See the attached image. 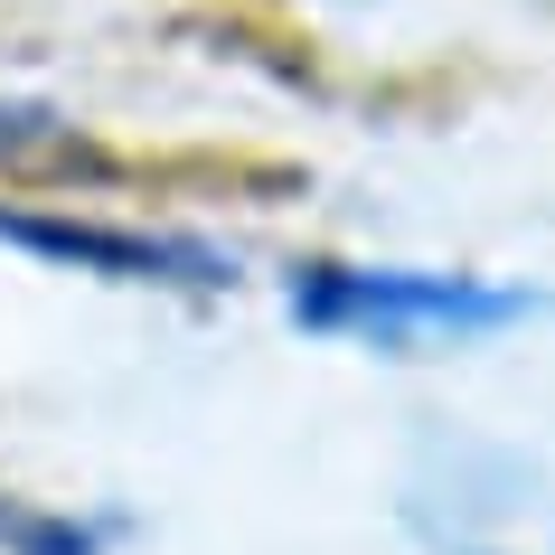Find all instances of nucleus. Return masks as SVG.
Wrapping results in <instances>:
<instances>
[{"instance_id": "1", "label": "nucleus", "mask_w": 555, "mask_h": 555, "mask_svg": "<svg viewBox=\"0 0 555 555\" xmlns=\"http://www.w3.org/2000/svg\"><path fill=\"white\" fill-rule=\"evenodd\" d=\"M546 311V293L499 283V273H434V263H301L293 321L311 339H358V349H480L499 330Z\"/></svg>"}, {"instance_id": "2", "label": "nucleus", "mask_w": 555, "mask_h": 555, "mask_svg": "<svg viewBox=\"0 0 555 555\" xmlns=\"http://www.w3.org/2000/svg\"><path fill=\"white\" fill-rule=\"evenodd\" d=\"M0 245L48 263H76V273H104V283H235V255L198 245V235H151V227H94V217H48V207H0Z\"/></svg>"}, {"instance_id": "3", "label": "nucleus", "mask_w": 555, "mask_h": 555, "mask_svg": "<svg viewBox=\"0 0 555 555\" xmlns=\"http://www.w3.org/2000/svg\"><path fill=\"white\" fill-rule=\"evenodd\" d=\"M29 151H57V132H38L29 114H0V160H29Z\"/></svg>"}]
</instances>
